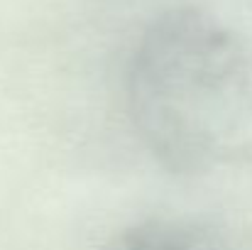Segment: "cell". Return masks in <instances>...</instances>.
<instances>
[{"instance_id": "obj_2", "label": "cell", "mask_w": 252, "mask_h": 250, "mask_svg": "<svg viewBox=\"0 0 252 250\" xmlns=\"http://www.w3.org/2000/svg\"><path fill=\"white\" fill-rule=\"evenodd\" d=\"M103 250H240L220 231L184 221V218H152L115 233Z\"/></svg>"}, {"instance_id": "obj_1", "label": "cell", "mask_w": 252, "mask_h": 250, "mask_svg": "<svg viewBox=\"0 0 252 250\" xmlns=\"http://www.w3.org/2000/svg\"><path fill=\"white\" fill-rule=\"evenodd\" d=\"M127 110L150 155L208 174L252 152V52L225 22L174 7L147 25L127 67Z\"/></svg>"}]
</instances>
